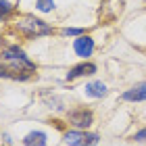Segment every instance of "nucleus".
Segmentation results:
<instances>
[{"instance_id": "obj_10", "label": "nucleus", "mask_w": 146, "mask_h": 146, "mask_svg": "<svg viewBox=\"0 0 146 146\" xmlns=\"http://www.w3.org/2000/svg\"><path fill=\"white\" fill-rule=\"evenodd\" d=\"M36 6H38V9L42 11V13H48V11L54 9V0H38Z\"/></svg>"}, {"instance_id": "obj_11", "label": "nucleus", "mask_w": 146, "mask_h": 146, "mask_svg": "<svg viewBox=\"0 0 146 146\" xmlns=\"http://www.w3.org/2000/svg\"><path fill=\"white\" fill-rule=\"evenodd\" d=\"M11 11H13V4L9 2V0H0V21H2Z\"/></svg>"}, {"instance_id": "obj_8", "label": "nucleus", "mask_w": 146, "mask_h": 146, "mask_svg": "<svg viewBox=\"0 0 146 146\" xmlns=\"http://www.w3.org/2000/svg\"><path fill=\"white\" fill-rule=\"evenodd\" d=\"M86 94L92 98H102L107 94V86L102 82H90V84H86Z\"/></svg>"}, {"instance_id": "obj_3", "label": "nucleus", "mask_w": 146, "mask_h": 146, "mask_svg": "<svg viewBox=\"0 0 146 146\" xmlns=\"http://www.w3.org/2000/svg\"><path fill=\"white\" fill-rule=\"evenodd\" d=\"M65 142L69 146H96L98 136L96 134H86V131H67Z\"/></svg>"}, {"instance_id": "obj_7", "label": "nucleus", "mask_w": 146, "mask_h": 146, "mask_svg": "<svg viewBox=\"0 0 146 146\" xmlns=\"http://www.w3.org/2000/svg\"><path fill=\"white\" fill-rule=\"evenodd\" d=\"M123 100H146V82L134 86L131 90H127L123 94Z\"/></svg>"}, {"instance_id": "obj_2", "label": "nucleus", "mask_w": 146, "mask_h": 146, "mask_svg": "<svg viewBox=\"0 0 146 146\" xmlns=\"http://www.w3.org/2000/svg\"><path fill=\"white\" fill-rule=\"evenodd\" d=\"M17 29L21 31V34H25V36H46V34L52 31V27L46 21L36 19L31 15H25L21 19H17Z\"/></svg>"}, {"instance_id": "obj_9", "label": "nucleus", "mask_w": 146, "mask_h": 146, "mask_svg": "<svg viewBox=\"0 0 146 146\" xmlns=\"http://www.w3.org/2000/svg\"><path fill=\"white\" fill-rule=\"evenodd\" d=\"M25 146H46V134L44 131H31L23 138Z\"/></svg>"}, {"instance_id": "obj_13", "label": "nucleus", "mask_w": 146, "mask_h": 146, "mask_svg": "<svg viewBox=\"0 0 146 146\" xmlns=\"http://www.w3.org/2000/svg\"><path fill=\"white\" fill-rule=\"evenodd\" d=\"M134 138H136V140H140V142H142V140H146V129H142V131H138V134H136Z\"/></svg>"}, {"instance_id": "obj_1", "label": "nucleus", "mask_w": 146, "mask_h": 146, "mask_svg": "<svg viewBox=\"0 0 146 146\" xmlns=\"http://www.w3.org/2000/svg\"><path fill=\"white\" fill-rule=\"evenodd\" d=\"M31 73H36V65L25 56L23 50H19L17 46L2 50L0 54V77L9 79H27Z\"/></svg>"}, {"instance_id": "obj_6", "label": "nucleus", "mask_w": 146, "mask_h": 146, "mask_svg": "<svg viewBox=\"0 0 146 146\" xmlns=\"http://www.w3.org/2000/svg\"><path fill=\"white\" fill-rule=\"evenodd\" d=\"M92 73H96V65H92V63H82V65L73 67V69L67 73V79H75V77H82V75H92Z\"/></svg>"}, {"instance_id": "obj_5", "label": "nucleus", "mask_w": 146, "mask_h": 146, "mask_svg": "<svg viewBox=\"0 0 146 146\" xmlns=\"http://www.w3.org/2000/svg\"><path fill=\"white\" fill-rule=\"evenodd\" d=\"M73 50L77 52V56H90L94 52V40L90 36H79L75 42H73Z\"/></svg>"}, {"instance_id": "obj_4", "label": "nucleus", "mask_w": 146, "mask_h": 146, "mask_svg": "<svg viewBox=\"0 0 146 146\" xmlns=\"http://www.w3.org/2000/svg\"><path fill=\"white\" fill-rule=\"evenodd\" d=\"M69 121L75 125V127L86 129V127H90V125H92L94 117H92V113H90V111H86V109H77V111H71V113H69Z\"/></svg>"}, {"instance_id": "obj_12", "label": "nucleus", "mask_w": 146, "mask_h": 146, "mask_svg": "<svg viewBox=\"0 0 146 146\" xmlns=\"http://www.w3.org/2000/svg\"><path fill=\"white\" fill-rule=\"evenodd\" d=\"M82 34V29H77V27H65L63 29V36H79Z\"/></svg>"}]
</instances>
